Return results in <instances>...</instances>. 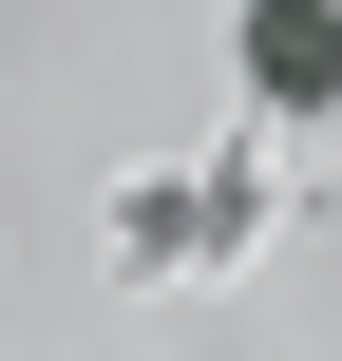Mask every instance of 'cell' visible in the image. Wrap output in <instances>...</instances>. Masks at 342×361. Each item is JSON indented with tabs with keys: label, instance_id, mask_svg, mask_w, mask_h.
<instances>
[{
	"label": "cell",
	"instance_id": "obj_1",
	"mask_svg": "<svg viewBox=\"0 0 342 361\" xmlns=\"http://www.w3.org/2000/svg\"><path fill=\"white\" fill-rule=\"evenodd\" d=\"M228 57H248V95H267V114H342V0H248V38H228Z\"/></svg>",
	"mask_w": 342,
	"mask_h": 361
}]
</instances>
